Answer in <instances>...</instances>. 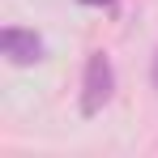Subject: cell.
Listing matches in <instances>:
<instances>
[{"label":"cell","instance_id":"6da1fadb","mask_svg":"<svg viewBox=\"0 0 158 158\" xmlns=\"http://www.w3.org/2000/svg\"><path fill=\"white\" fill-rule=\"evenodd\" d=\"M115 94V69L103 52H90L85 77H81V115H98Z\"/></svg>","mask_w":158,"mask_h":158},{"label":"cell","instance_id":"7a4b0ae2","mask_svg":"<svg viewBox=\"0 0 158 158\" xmlns=\"http://www.w3.org/2000/svg\"><path fill=\"white\" fill-rule=\"evenodd\" d=\"M0 56H4L9 64H17V69L39 64V60H43V39H39L34 30L4 26V30H0Z\"/></svg>","mask_w":158,"mask_h":158},{"label":"cell","instance_id":"3957f363","mask_svg":"<svg viewBox=\"0 0 158 158\" xmlns=\"http://www.w3.org/2000/svg\"><path fill=\"white\" fill-rule=\"evenodd\" d=\"M150 81H154V94H158V52H154V69H150Z\"/></svg>","mask_w":158,"mask_h":158},{"label":"cell","instance_id":"277c9868","mask_svg":"<svg viewBox=\"0 0 158 158\" xmlns=\"http://www.w3.org/2000/svg\"><path fill=\"white\" fill-rule=\"evenodd\" d=\"M81 4H103V9H111L115 0H81Z\"/></svg>","mask_w":158,"mask_h":158}]
</instances>
